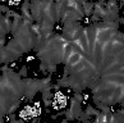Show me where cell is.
<instances>
[{
	"label": "cell",
	"mask_w": 124,
	"mask_h": 123,
	"mask_svg": "<svg viewBox=\"0 0 124 123\" xmlns=\"http://www.w3.org/2000/svg\"><path fill=\"white\" fill-rule=\"evenodd\" d=\"M3 76L0 80L1 87V118L8 115V112L12 105L21 101V98L24 96L22 77L19 73H16L13 69L3 66Z\"/></svg>",
	"instance_id": "cell-1"
},
{
	"label": "cell",
	"mask_w": 124,
	"mask_h": 123,
	"mask_svg": "<svg viewBox=\"0 0 124 123\" xmlns=\"http://www.w3.org/2000/svg\"><path fill=\"white\" fill-rule=\"evenodd\" d=\"M81 104H82V101L77 100L76 98H72L69 109H67L65 113H64L65 121H76V119H78V118H79L81 113L83 112V110H82Z\"/></svg>",
	"instance_id": "cell-2"
},
{
	"label": "cell",
	"mask_w": 124,
	"mask_h": 123,
	"mask_svg": "<svg viewBox=\"0 0 124 123\" xmlns=\"http://www.w3.org/2000/svg\"><path fill=\"white\" fill-rule=\"evenodd\" d=\"M82 7H83L85 17H91L93 14L95 3H92V1H83V3H82Z\"/></svg>",
	"instance_id": "cell-3"
},
{
	"label": "cell",
	"mask_w": 124,
	"mask_h": 123,
	"mask_svg": "<svg viewBox=\"0 0 124 123\" xmlns=\"http://www.w3.org/2000/svg\"><path fill=\"white\" fill-rule=\"evenodd\" d=\"M85 112H86V114L88 115L90 118H91V117H96V115L100 114V110H99V109H95L92 105H90V104L87 105V108H86Z\"/></svg>",
	"instance_id": "cell-4"
},
{
	"label": "cell",
	"mask_w": 124,
	"mask_h": 123,
	"mask_svg": "<svg viewBox=\"0 0 124 123\" xmlns=\"http://www.w3.org/2000/svg\"><path fill=\"white\" fill-rule=\"evenodd\" d=\"M55 71H56V64H54V63H46V72H47V73L53 74Z\"/></svg>",
	"instance_id": "cell-5"
},
{
	"label": "cell",
	"mask_w": 124,
	"mask_h": 123,
	"mask_svg": "<svg viewBox=\"0 0 124 123\" xmlns=\"http://www.w3.org/2000/svg\"><path fill=\"white\" fill-rule=\"evenodd\" d=\"M19 74H21V77H23V78H27V66H23L21 68V71H19Z\"/></svg>",
	"instance_id": "cell-6"
},
{
	"label": "cell",
	"mask_w": 124,
	"mask_h": 123,
	"mask_svg": "<svg viewBox=\"0 0 124 123\" xmlns=\"http://www.w3.org/2000/svg\"><path fill=\"white\" fill-rule=\"evenodd\" d=\"M32 123H39V119H37V118H35V119L32 121Z\"/></svg>",
	"instance_id": "cell-7"
}]
</instances>
